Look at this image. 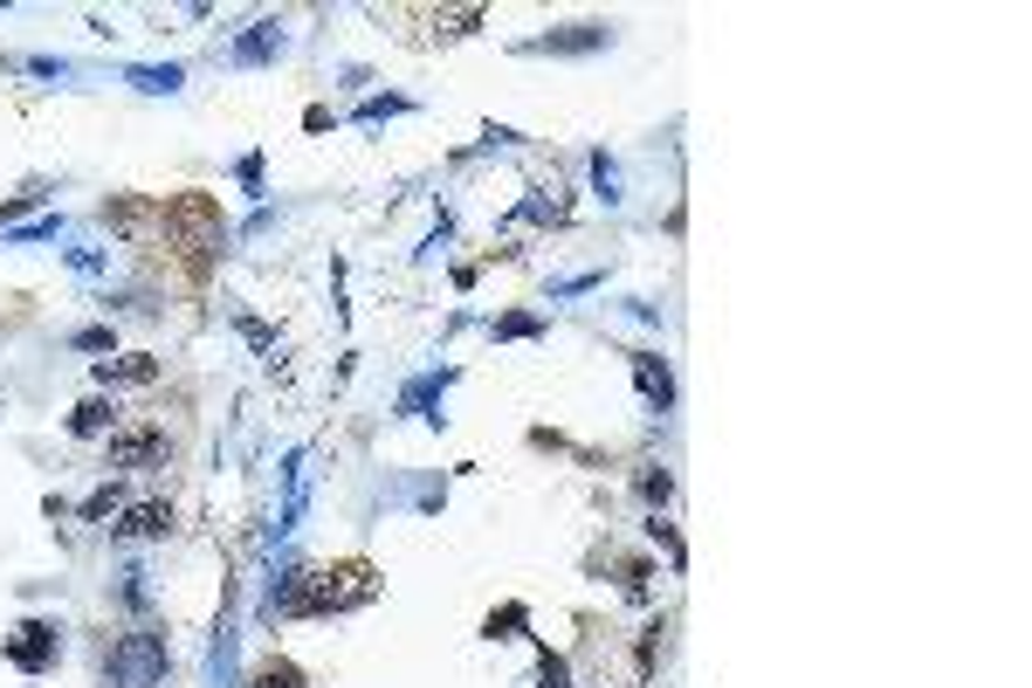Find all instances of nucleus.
<instances>
[{"label":"nucleus","instance_id":"423d86ee","mask_svg":"<svg viewBox=\"0 0 1032 688\" xmlns=\"http://www.w3.org/2000/svg\"><path fill=\"white\" fill-rule=\"evenodd\" d=\"M103 462L111 469H152V462H172V441L159 435V427H132V435H111Z\"/></svg>","mask_w":1032,"mask_h":688},{"label":"nucleus","instance_id":"a211bd4d","mask_svg":"<svg viewBox=\"0 0 1032 688\" xmlns=\"http://www.w3.org/2000/svg\"><path fill=\"white\" fill-rule=\"evenodd\" d=\"M648 578H654L648 557H627V565H619V593H633V599H640V593H648Z\"/></svg>","mask_w":1032,"mask_h":688},{"label":"nucleus","instance_id":"4468645a","mask_svg":"<svg viewBox=\"0 0 1032 688\" xmlns=\"http://www.w3.org/2000/svg\"><path fill=\"white\" fill-rule=\"evenodd\" d=\"M524 627H530V613H524V606H516V599H509V606H496V613L482 620V633H489V641H516V633H524Z\"/></svg>","mask_w":1032,"mask_h":688},{"label":"nucleus","instance_id":"5701e85b","mask_svg":"<svg viewBox=\"0 0 1032 688\" xmlns=\"http://www.w3.org/2000/svg\"><path fill=\"white\" fill-rule=\"evenodd\" d=\"M35 200H42V193H14V200H8V207H0V227H8L14 214H29V207H35Z\"/></svg>","mask_w":1032,"mask_h":688},{"label":"nucleus","instance_id":"b1692460","mask_svg":"<svg viewBox=\"0 0 1032 688\" xmlns=\"http://www.w3.org/2000/svg\"><path fill=\"white\" fill-rule=\"evenodd\" d=\"M393 111H406V104H400V97H372V104H366V111H358V117H393Z\"/></svg>","mask_w":1032,"mask_h":688},{"label":"nucleus","instance_id":"412c9836","mask_svg":"<svg viewBox=\"0 0 1032 688\" xmlns=\"http://www.w3.org/2000/svg\"><path fill=\"white\" fill-rule=\"evenodd\" d=\"M592 172H599V193H606V200H619V166H613V159H599Z\"/></svg>","mask_w":1032,"mask_h":688},{"label":"nucleus","instance_id":"f8f14e48","mask_svg":"<svg viewBox=\"0 0 1032 688\" xmlns=\"http://www.w3.org/2000/svg\"><path fill=\"white\" fill-rule=\"evenodd\" d=\"M124 83L145 90V97H172L179 83H187V69H179V63H166V69L159 63H138V69H124Z\"/></svg>","mask_w":1032,"mask_h":688},{"label":"nucleus","instance_id":"7ed1b4c3","mask_svg":"<svg viewBox=\"0 0 1032 688\" xmlns=\"http://www.w3.org/2000/svg\"><path fill=\"white\" fill-rule=\"evenodd\" d=\"M103 675L117 688H159L166 681V633H152V627L117 633L111 654H103Z\"/></svg>","mask_w":1032,"mask_h":688},{"label":"nucleus","instance_id":"9d476101","mask_svg":"<svg viewBox=\"0 0 1032 688\" xmlns=\"http://www.w3.org/2000/svg\"><path fill=\"white\" fill-rule=\"evenodd\" d=\"M282 56V21H248V35L235 42V63H269Z\"/></svg>","mask_w":1032,"mask_h":688},{"label":"nucleus","instance_id":"ddd939ff","mask_svg":"<svg viewBox=\"0 0 1032 688\" xmlns=\"http://www.w3.org/2000/svg\"><path fill=\"white\" fill-rule=\"evenodd\" d=\"M448 386H455V372H427V379H413V386L400 393V414H427V406L441 399Z\"/></svg>","mask_w":1032,"mask_h":688},{"label":"nucleus","instance_id":"1a4fd4ad","mask_svg":"<svg viewBox=\"0 0 1032 688\" xmlns=\"http://www.w3.org/2000/svg\"><path fill=\"white\" fill-rule=\"evenodd\" d=\"M97 379L103 386H152V379H159V359H145V351H132V359H103Z\"/></svg>","mask_w":1032,"mask_h":688},{"label":"nucleus","instance_id":"f03ea898","mask_svg":"<svg viewBox=\"0 0 1032 688\" xmlns=\"http://www.w3.org/2000/svg\"><path fill=\"white\" fill-rule=\"evenodd\" d=\"M159 235H166V248H179L187 275H206L214 255H221V241H227V227H221V207L206 193H179V200L159 207Z\"/></svg>","mask_w":1032,"mask_h":688},{"label":"nucleus","instance_id":"6ab92c4d","mask_svg":"<svg viewBox=\"0 0 1032 688\" xmlns=\"http://www.w3.org/2000/svg\"><path fill=\"white\" fill-rule=\"evenodd\" d=\"M537 681H545V688H572V668H564L558 654H545V668H537Z\"/></svg>","mask_w":1032,"mask_h":688},{"label":"nucleus","instance_id":"6e6552de","mask_svg":"<svg viewBox=\"0 0 1032 688\" xmlns=\"http://www.w3.org/2000/svg\"><path fill=\"white\" fill-rule=\"evenodd\" d=\"M627 359H633V379H640V393H648V406L668 414V406H675V379H668V365L654 359V351H627Z\"/></svg>","mask_w":1032,"mask_h":688},{"label":"nucleus","instance_id":"f3484780","mask_svg":"<svg viewBox=\"0 0 1032 688\" xmlns=\"http://www.w3.org/2000/svg\"><path fill=\"white\" fill-rule=\"evenodd\" d=\"M668 496H675V482H668V469H640V503H654V509H661Z\"/></svg>","mask_w":1032,"mask_h":688},{"label":"nucleus","instance_id":"aec40b11","mask_svg":"<svg viewBox=\"0 0 1032 688\" xmlns=\"http://www.w3.org/2000/svg\"><path fill=\"white\" fill-rule=\"evenodd\" d=\"M69 345H76V351H111V330H76Z\"/></svg>","mask_w":1032,"mask_h":688},{"label":"nucleus","instance_id":"2eb2a0df","mask_svg":"<svg viewBox=\"0 0 1032 688\" xmlns=\"http://www.w3.org/2000/svg\"><path fill=\"white\" fill-rule=\"evenodd\" d=\"M248 688H303V668L276 654V661H262V668H255V681H248Z\"/></svg>","mask_w":1032,"mask_h":688},{"label":"nucleus","instance_id":"dca6fc26","mask_svg":"<svg viewBox=\"0 0 1032 688\" xmlns=\"http://www.w3.org/2000/svg\"><path fill=\"white\" fill-rule=\"evenodd\" d=\"M489 330H496V338H537V330H545V317H530V311H509V317H496Z\"/></svg>","mask_w":1032,"mask_h":688},{"label":"nucleus","instance_id":"20e7f679","mask_svg":"<svg viewBox=\"0 0 1032 688\" xmlns=\"http://www.w3.org/2000/svg\"><path fill=\"white\" fill-rule=\"evenodd\" d=\"M0 654H8L21 675H48V668H56V654H63V627L56 620H21L8 641H0Z\"/></svg>","mask_w":1032,"mask_h":688},{"label":"nucleus","instance_id":"39448f33","mask_svg":"<svg viewBox=\"0 0 1032 688\" xmlns=\"http://www.w3.org/2000/svg\"><path fill=\"white\" fill-rule=\"evenodd\" d=\"M606 42H613V21H564V29L530 42V56H592V48H606Z\"/></svg>","mask_w":1032,"mask_h":688},{"label":"nucleus","instance_id":"4be33fe9","mask_svg":"<svg viewBox=\"0 0 1032 688\" xmlns=\"http://www.w3.org/2000/svg\"><path fill=\"white\" fill-rule=\"evenodd\" d=\"M111 509H117V489H97V496L83 503V517H111Z\"/></svg>","mask_w":1032,"mask_h":688},{"label":"nucleus","instance_id":"9b49d317","mask_svg":"<svg viewBox=\"0 0 1032 688\" xmlns=\"http://www.w3.org/2000/svg\"><path fill=\"white\" fill-rule=\"evenodd\" d=\"M111 427H117V399H83L69 414V435L76 441H97V435H111Z\"/></svg>","mask_w":1032,"mask_h":688},{"label":"nucleus","instance_id":"0eeeda50","mask_svg":"<svg viewBox=\"0 0 1032 688\" xmlns=\"http://www.w3.org/2000/svg\"><path fill=\"white\" fill-rule=\"evenodd\" d=\"M166 530H172V503H132L111 523V538L117 544H152V538H166Z\"/></svg>","mask_w":1032,"mask_h":688},{"label":"nucleus","instance_id":"f257e3e1","mask_svg":"<svg viewBox=\"0 0 1032 688\" xmlns=\"http://www.w3.org/2000/svg\"><path fill=\"white\" fill-rule=\"evenodd\" d=\"M379 599V572L366 557L351 565H330V572H290L282 593H269V613H290V620H324V613H351V606Z\"/></svg>","mask_w":1032,"mask_h":688}]
</instances>
